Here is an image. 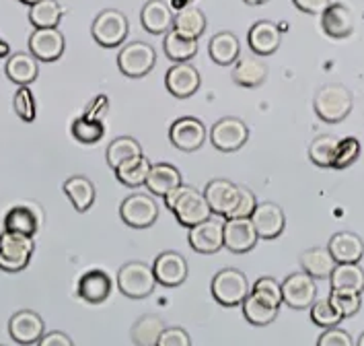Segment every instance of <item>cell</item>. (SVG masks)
Listing matches in <instances>:
<instances>
[{
  "label": "cell",
  "instance_id": "cell-1",
  "mask_svg": "<svg viewBox=\"0 0 364 346\" xmlns=\"http://www.w3.org/2000/svg\"><path fill=\"white\" fill-rule=\"evenodd\" d=\"M165 204L175 214V219L188 229L208 221L212 216L210 206H208L204 194H200V190H196L193 186H188V184H181L177 190L167 194Z\"/></svg>",
  "mask_w": 364,
  "mask_h": 346
},
{
  "label": "cell",
  "instance_id": "cell-2",
  "mask_svg": "<svg viewBox=\"0 0 364 346\" xmlns=\"http://www.w3.org/2000/svg\"><path fill=\"white\" fill-rule=\"evenodd\" d=\"M352 103H354L352 93L348 91V87L340 83H327L323 87H319V91L313 99L315 114L327 124L342 122L346 115L352 112Z\"/></svg>",
  "mask_w": 364,
  "mask_h": 346
},
{
  "label": "cell",
  "instance_id": "cell-3",
  "mask_svg": "<svg viewBox=\"0 0 364 346\" xmlns=\"http://www.w3.org/2000/svg\"><path fill=\"white\" fill-rule=\"evenodd\" d=\"M156 278L153 266L144 262H126L117 270V288L130 299H146L154 293Z\"/></svg>",
  "mask_w": 364,
  "mask_h": 346
},
{
  "label": "cell",
  "instance_id": "cell-4",
  "mask_svg": "<svg viewBox=\"0 0 364 346\" xmlns=\"http://www.w3.org/2000/svg\"><path fill=\"white\" fill-rule=\"evenodd\" d=\"M212 297L225 305V308H235L245 301L250 295V281L247 276L237 268H225L214 274L212 278Z\"/></svg>",
  "mask_w": 364,
  "mask_h": 346
},
{
  "label": "cell",
  "instance_id": "cell-5",
  "mask_svg": "<svg viewBox=\"0 0 364 346\" xmlns=\"http://www.w3.org/2000/svg\"><path fill=\"white\" fill-rule=\"evenodd\" d=\"M36 251L33 237H25L17 233H4L0 239V270L21 272L29 266L31 256Z\"/></svg>",
  "mask_w": 364,
  "mask_h": 346
},
{
  "label": "cell",
  "instance_id": "cell-6",
  "mask_svg": "<svg viewBox=\"0 0 364 346\" xmlns=\"http://www.w3.org/2000/svg\"><path fill=\"white\" fill-rule=\"evenodd\" d=\"M156 52L146 41H130L117 52V66L130 78H140L154 68Z\"/></svg>",
  "mask_w": 364,
  "mask_h": 346
},
{
  "label": "cell",
  "instance_id": "cell-7",
  "mask_svg": "<svg viewBox=\"0 0 364 346\" xmlns=\"http://www.w3.org/2000/svg\"><path fill=\"white\" fill-rule=\"evenodd\" d=\"M91 33H93V38L99 46L117 48L128 38V19L117 9H105L93 21Z\"/></svg>",
  "mask_w": 364,
  "mask_h": 346
},
{
  "label": "cell",
  "instance_id": "cell-8",
  "mask_svg": "<svg viewBox=\"0 0 364 346\" xmlns=\"http://www.w3.org/2000/svg\"><path fill=\"white\" fill-rule=\"evenodd\" d=\"M119 216L128 227L146 229L159 219V204L153 198V194H130L124 198L119 206Z\"/></svg>",
  "mask_w": 364,
  "mask_h": 346
},
{
  "label": "cell",
  "instance_id": "cell-9",
  "mask_svg": "<svg viewBox=\"0 0 364 346\" xmlns=\"http://www.w3.org/2000/svg\"><path fill=\"white\" fill-rule=\"evenodd\" d=\"M210 142L223 153H235L250 140V128L239 117H220L210 128Z\"/></svg>",
  "mask_w": 364,
  "mask_h": 346
},
{
  "label": "cell",
  "instance_id": "cell-10",
  "mask_svg": "<svg viewBox=\"0 0 364 346\" xmlns=\"http://www.w3.org/2000/svg\"><path fill=\"white\" fill-rule=\"evenodd\" d=\"M208 130L204 126L202 120L192 117V115H183L179 120H175L169 128V140L175 149L183 151V153H193L198 149L204 147Z\"/></svg>",
  "mask_w": 364,
  "mask_h": 346
},
{
  "label": "cell",
  "instance_id": "cell-11",
  "mask_svg": "<svg viewBox=\"0 0 364 346\" xmlns=\"http://www.w3.org/2000/svg\"><path fill=\"white\" fill-rule=\"evenodd\" d=\"M204 198L210 206L212 214H220L225 221H229L239 206L241 186L232 184L230 179H212L204 190Z\"/></svg>",
  "mask_w": 364,
  "mask_h": 346
},
{
  "label": "cell",
  "instance_id": "cell-12",
  "mask_svg": "<svg viewBox=\"0 0 364 346\" xmlns=\"http://www.w3.org/2000/svg\"><path fill=\"white\" fill-rule=\"evenodd\" d=\"M317 301V283L307 272H292L282 281V303L292 309H309Z\"/></svg>",
  "mask_w": 364,
  "mask_h": 346
},
{
  "label": "cell",
  "instance_id": "cell-13",
  "mask_svg": "<svg viewBox=\"0 0 364 346\" xmlns=\"http://www.w3.org/2000/svg\"><path fill=\"white\" fill-rule=\"evenodd\" d=\"M9 334L17 345H38L41 336L46 334L43 318L31 309H21L17 313H13L9 320Z\"/></svg>",
  "mask_w": 364,
  "mask_h": 346
},
{
  "label": "cell",
  "instance_id": "cell-14",
  "mask_svg": "<svg viewBox=\"0 0 364 346\" xmlns=\"http://www.w3.org/2000/svg\"><path fill=\"white\" fill-rule=\"evenodd\" d=\"M153 272L156 285L179 287L188 278V260L179 251H163L153 262Z\"/></svg>",
  "mask_w": 364,
  "mask_h": 346
},
{
  "label": "cell",
  "instance_id": "cell-15",
  "mask_svg": "<svg viewBox=\"0 0 364 346\" xmlns=\"http://www.w3.org/2000/svg\"><path fill=\"white\" fill-rule=\"evenodd\" d=\"M190 246L198 253H216L225 248V223L218 219H208L196 225L188 233Z\"/></svg>",
  "mask_w": 364,
  "mask_h": 346
},
{
  "label": "cell",
  "instance_id": "cell-16",
  "mask_svg": "<svg viewBox=\"0 0 364 346\" xmlns=\"http://www.w3.org/2000/svg\"><path fill=\"white\" fill-rule=\"evenodd\" d=\"M200 85H202L200 70L190 62H175V66H171L165 75V87L177 99L192 97L200 89Z\"/></svg>",
  "mask_w": 364,
  "mask_h": 346
},
{
  "label": "cell",
  "instance_id": "cell-17",
  "mask_svg": "<svg viewBox=\"0 0 364 346\" xmlns=\"http://www.w3.org/2000/svg\"><path fill=\"white\" fill-rule=\"evenodd\" d=\"M251 221L257 231V237L262 239H276L287 227L284 211L276 202H257L255 211L251 214Z\"/></svg>",
  "mask_w": 364,
  "mask_h": 346
},
{
  "label": "cell",
  "instance_id": "cell-18",
  "mask_svg": "<svg viewBox=\"0 0 364 346\" xmlns=\"http://www.w3.org/2000/svg\"><path fill=\"white\" fill-rule=\"evenodd\" d=\"M327 250L336 264H358L364 256V241L352 231H338L331 235Z\"/></svg>",
  "mask_w": 364,
  "mask_h": 346
},
{
  "label": "cell",
  "instance_id": "cell-19",
  "mask_svg": "<svg viewBox=\"0 0 364 346\" xmlns=\"http://www.w3.org/2000/svg\"><path fill=\"white\" fill-rule=\"evenodd\" d=\"M114 290V281L109 278V274L105 270H89L80 276L78 281L77 293L78 297L87 303H93V305H99L103 301L109 299Z\"/></svg>",
  "mask_w": 364,
  "mask_h": 346
},
{
  "label": "cell",
  "instance_id": "cell-20",
  "mask_svg": "<svg viewBox=\"0 0 364 346\" xmlns=\"http://www.w3.org/2000/svg\"><path fill=\"white\" fill-rule=\"evenodd\" d=\"M257 231L251 219H229L225 221V248L232 253H247L257 243Z\"/></svg>",
  "mask_w": 364,
  "mask_h": 346
},
{
  "label": "cell",
  "instance_id": "cell-21",
  "mask_svg": "<svg viewBox=\"0 0 364 346\" xmlns=\"http://www.w3.org/2000/svg\"><path fill=\"white\" fill-rule=\"evenodd\" d=\"M43 214L36 204H17L4 214L6 233H17L25 237H33L41 227Z\"/></svg>",
  "mask_w": 364,
  "mask_h": 346
},
{
  "label": "cell",
  "instance_id": "cell-22",
  "mask_svg": "<svg viewBox=\"0 0 364 346\" xmlns=\"http://www.w3.org/2000/svg\"><path fill=\"white\" fill-rule=\"evenodd\" d=\"M66 39L58 27L52 29H36L29 38V52L41 62H54L64 54Z\"/></svg>",
  "mask_w": 364,
  "mask_h": 346
},
{
  "label": "cell",
  "instance_id": "cell-23",
  "mask_svg": "<svg viewBox=\"0 0 364 346\" xmlns=\"http://www.w3.org/2000/svg\"><path fill=\"white\" fill-rule=\"evenodd\" d=\"M247 43L255 56H269L282 43V31L274 21H257L247 33Z\"/></svg>",
  "mask_w": 364,
  "mask_h": 346
},
{
  "label": "cell",
  "instance_id": "cell-24",
  "mask_svg": "<svg viewBox=\"0 0 364 346\" xmlns=\"http://www.w3.org/2000/svg\"><path fill=\"white\" fill-rule=\"evenodd\" d=\"M173 19L175 15L171 4H167L165 0H149L140 13L142 27L153 36H163V33L167 36L173 29Z\"/></svg>",
  "mask_w": 364,
  "mask_h": 346
},
{
  "label": "cell",
  "instance_id": "cell-25",
  "mask_svg": "<svg viewBox=\"0 0 364 346\" xmlns=\"http://www.w3.org/2000/svg\"><path fill=\"white\" fill-rule=\"evenodd\" d=\"M321 27L329 38L344 39L354 31V15L342 2H331L321 13Z\"/></svg>",
  "mask_w": 364,
  "mask_h": 346
},
{
  "label": "cell",
  "instance_id": "cell-26",
  "mask_svg": "<svg viewBox=\"0 0 364 346\" xmlns=\"http://www.w3.org/2000/svg\"><path fill=\"white\" fill-rule=\"evenodd\" d=\"M183 184L181 179V172L171 165V163H154L149 172V177H146V188L153 196H161L165 198L167 194H171L173 190H177L179 186Z\"/></svg>",
  "mask_w": 364,
  "mask_h": 346
},
{
  "label": "cell",
  "instance_id": "cell-27",
  "mask_svg": "<svg viewBox=\"0 0 364 346\" xmlns=\"http://www.w3.org/2000/svg\"><path fill=\"white\" fill-rule=\"evenodd\" d=\"M39 60L31 52H15L11 54L6 64H4V73L13 83H17L19 87H29L39 75Z\"/></svg>",
  "mask_w": 364,
  "mask_h": 346
},
{
  "label": "cell",
  "instance_id": "cell-28",
  "mask_svg": "<svg viewBox=\"0 0 364 346\" xmlns=\"http://www.w3.org/2000/svg\"><path fill=\"white\" fill-rule=\"evenodd\" d=\"M268 77V66L259 56H243L232 64V80L239 87H259Z\"/></svg>",
  "mask_w": 364,
  "mask_h": 346
},
{
  "label": "cell",
  "instance_id": "cell-29",
  "mask_svg": "<svg viewBox=\"0 0 364 346\" xmlns=\"http://www.w3.org/2000/svg\"><path fill=\"white\" fill-rule=\"evenodd\" d=\"M208 52L210 58L218 64V66H230L239 60L241 54V43L239 38L230 31H220L216 36H212L210 43H208Z\"/></svg>",
  "mask_w": 364,
  "mask_h": 346
},
{
  "label": "cell",
  "instance_id": "cell-30",
  "mask_svg": "<svg viewBox=\"0 0 364 346\" xmlns=\"http://www.w3.org/2000/svg\"><path fill=\"white\" fill-rule=\"evenodd\" d=\"M206 29V15L200 6L190 4L181 11H177L173 19V31L188 39H198Z\"/></svg>",
  "mask_w": 364,
  "mask_h": 346
},
{
  "label": "cell",
  "instance_id": "cell-31",
  "mask_svg": "<svg viewBox=\"0 0 364 346\" xmlns=\"http://www.w3.org/2000/svg\"><path fill=\"white\" fill-rule=\"evenodd\" d=\"M64 192L78 212L89 211L95 202V186L85 175H73L64 182Z\"/></svg>",
  "mask_w": 364,
  "mask_h": 346
},
{
  "label": "cell",
  "instance_id": "cell-32",
  "mask_svg": "<svg viewBox=\"0 0 364 346\" xmlns=\"http://www.w3.org/2000/svg\"><path fill=\"white\" fill-rule=\"evenodd\" d=\"M303 272H307L313 278H329L336 268V260L327 248H309L301 253L299 258Z\"/></svg>",
  "mask_w": 364,
  "mask_h": 346
},
{
  "label": "cell",
  "instance_id": "cell-33",
  "mask_svg": "<svg viewBox=\"0 0 364 346\" xmlns=\"http://www.w3.org/2000/svg\"><path fill=\"white\" fill-rule=\"evenodd\" d=\"M165 322L161 315H154V313H146L142 318H138L132 326V342L136 346H156L161 334L165 332Z\"/></svg>",
  "mask_w": 364,
  "mask_h": 346
},
{
  "label": "cell",
  "instance_id": "cell-34",
  "mask_svg": "<svg viewBox=\"0 0 364 346\" xmlns=\"http://www.w3.org/2000/svg\"><path fill=\"white\" fill-rule=\"evenodd\" d=\"M241 308H243L245 320L250 324H253V326H268V324H272L276 320V315H278V309H280L276 308V305H272L264 297L255 295V293H250L245 297Z\"/></svg>",
  "mask_w": 364,
  "mask_h": 346
},
{
  "label": "cell",
  "instance_id": "cell-35",
  "mask_svg": "<svg viewBox=\"0 0 364 346\" xmlns=\"http://www.w3.org/2000/svg\"><path fill=\"white\" fill-rule=\"evenodd\" d=\"M153 163L140 154V157H132L128 161H124L117 169H115V175L117 179L124 184V186H130V188H138L142 184H146V177H149V172H151Z\"/></svg>",
  "mask_w": 364,
  "mask_h": 346
},
{
  "label": "cell",
  "instance_id": "cell-36",
  "mask_svg": "<svg viewBox=\"0 0 364 346\" xmlns=\"http://www.w3.org/2000/svg\"><path fill=\"white\" fill-rule=\"evenodd\" d=\"M142 153V147H140V142L132 138V136H117L115 140L109 142V147H107V165L112 167V169H117L124 161H128V159H132V157H140Z\"/></svg>",
  "mask_w": 364,
  "mask_h": 346
},
{
  "label": "cell",
  "instance_id": "cell-37",
  "mask_svg": "<svg viewBox=\"0 0 364 346\" xmlns=\"http://www.w3.org/2000/svg\"><path fill=\"white\" fill-rule=\"evenodd\" d=\"M64 9L58 0H41L29 9V21L36 29H52L58 27Z\"/></svg>",
  "mask_w": 364,
  "mask_h": 346
},
{
  "label": "cell",
  "instance_id": "cell-38",
  "mask_svg": "<svg viewBox=\"0 0 364 346\" xmlns=\"http://www.w3.org/2000/svg\"><path fill=\"white\" fill-rule=\"evenodd\" d=\"M331 288H352L364 290V270L360 264H336V268L329 276Z\"/></svg>",
  "mask_w": 364,
  "mask_h": 346
},
{
  "label": "cell",
  "instance_id": "cell-39",
  "mask_svg": "<svg viewBox=\"0 0 364 346\" xmlns=\"http://www.w3.org/2000/svg\"><path fill=\"white\" fill-rule=\"evenodd\" d=\"M163 48L167 58H171L173 62H190L198 52V39L183 38L171 29L163 39Z\"/></svg>",
  "mask_w": 364,
  "mask_h": 346
},
{
  "label": "cell",
  "instance_id": "cell-40",
  "mask_svg": "<svg viewBox=\"0 0 364 346\" xmlns=\"http://www.w3.org/2000/svg\"><path fill=\"white\" fill-rule=\"evenodd\" d=\"M340 140L333 135L317 136L311 145H309V159L317 165V167H331L336 151H338Z\"/></svg>",
  "mask_w": 364,
  "mask_h": 346
},
{
  "label": "cell",
  "instance_id": "cell-41",
  "mask_svg": "<svg viewBox=\"0 0 364 346\" xmlns=\"http://www.w3.org/2000/svg\"><path fill=\"white\" fill-rule=\"evenodd\" d=\"M70 130H73V136L77 138L78 142H82V145H95V142H99V140L103 138V135H105L103 122L91 120V117H87L85 114L75 117Z\"/></svg>",
  "mask_w": 364,
  "mask_h": 346
},
{
  "label": "cell",
  "instance_id": "cell-42",
  "mask_svg": "<svg viewBox=\"0 0 364 346\" xmlns=\"http://www.w3.org/2000/svg\"><path fill=\"white\" fill-rule=\"evenodd\" d=\"M363 293L352 290V288H331L329 293V301L331 305L342 313V318H352L360 311L363 305Z\"/></svg>",
  "mask_w": 364,
  "mask_h": 346
},
{
  "label": "cell",
  "instance_id": "cell-43",
  "mask_svg": "<svg viewBox=\"0 0 364 346\" xmlns=\"http://www.w3.org/2000/svg\"><path fill=\"white\" fill-rule=\"evenodd\" d=\"M311 320H313V324H317L319 327H338L340 326V322L344 320L342 318V313L338 311V309L331 305V301H329V297L326 299H317L313 305H311Z\"/></svg>",
  "mask_w": 364,
  "mask_h": 346
},
{
  "label": "cell",
  "instance_id": "cell-44",
  "mask_svg": "<svg viewBox=\"0 0 364 346\" xmlns=\"http://www.w3.org/2000/svg\"><path fill=\"white\" fill-rule=\"evenodd\" d=\"M360 157V142L354 136H346L340 140L338 151H336V159H333V169H346L350 167L356 159Z\"/></svg>",
  "mask_w": 364,
  "mask_h": 346
},
{
  "label": "cell",
  "instance_id": "cell-45",
  "mask_svg": "<svg viewBox=\"0 0 364 346\" xmlns=\"http://www.w3.org/2000/svg\"><path fill=\"white\" fill-rule=\"evenodd\" d=\"M13 108H15V114L19 115L23 122H33L38 115L33 91L29 87H19L15 97H13Z\"/></svg>",
  "mask_w": 364,
  "mask_h": 346
},
{
  "label": "cell",
  "instance_id": "cell-46",
  "mask_svg": "<svg viewBox=\"0 0 364 346\" xmlns=\"http://www.w3.org/2000/svg\"><path fill=\"white\" fill-rule=\"evenodd\" d=\"M251 293L264 297L266 301H269L276 308L282 305V283H278L274 276H259L251 288Z\"/></svg>",
  "mask_w": 364,
  "mask_h": 346
},
{
  "label": "cell",
  "instance_id": "cell-47",
  "mask_svg": "<svg viewBox=\"0 0 364 346\" xmlns=\"http://www.w3.org/2000/svg\"><path fill=\"white\" fill-rule=\"evenodd\" d=\"M317 346H356L354 345V340H352V336L342 330V327H327L323 330V334L319 336V340H317Z\"/></svg>",
  "mask_w": 364,
  "mask_h": 346
},
{
  "label": "cell",
  "instance_id": "cell-48",
  "mask_svg": "<svg viewBox=\"0 0 364 346\" xmlns=\"http://www.w3.org/2000/svg\"><path fill=\"white\" fill-rule=\"evenodd\" d=\"M156 346H192V338H190L188 330H183V327H165Z\"/></svg>",
  "mask_w": 364,
  "mask_h": 346
},
{
  "label": "cell",
  "instance_id": "cell-49",
  "mask_svg": "<svg viewBox=\"0 0 364 346\" xmlns=\"http://www.w3.org/2000/svg\"><path fill=\"white\" fill-rule=\"evenodd\" d=\"M257 206V198L251 192L250 188L241 186V198H239V206L232 212V219H251V214Z\"/></svg>",
  "mask_w": 364,
  "mask_h": 346
},
{
  "label": "cell",
  "instance_id": "cell-50",
  "mask_svg": "<svg viewBox=\"0 0 364 346\" xmlns=\"http://www.w3.org/2000/svg\"><path fill=\"white\" fill-rule=\"evenodd\" d=\"M107 110H109L107 95H97L93 97V101L87 105L85 115H87V117H91V120H99V122H103V117H105V114H107Z\"/></svg>",
  "mask_w": 364,
  "mask_h": 346
},
{
  "label": "cell",
  "instance_id": "cell-51",
  "mask_svg": "<svg viewBox=\"0 0 364 346\" xmlns=\"http://www.w3.org/2000/svg\"><path fill=\"white\" fill-rule=\"evenodd\" d=\"M38 346H75V342H73V338L68 334L54 330V332H46L38 342Z\"/></svg>",
  "mask_w": 364,
  "mask_h": 346
},
{
  "label": "cell",
  "instance_id": "cell-52",
  "mask_svg": "<svg viewBox=\"0 0 364 346\" xmlns=\"http://www.w3.org/2000/svg\"><path fill=\"white\" fill-rule=\"evenodd\" d=\"M292 2L299 11L309 13V15H321L331 4V0H292Z\"/></svg>",
  "mask_w": 364,
  "mask_h": 346
},
{
  "label": "cell",
  "instance_id": "cell-53",
  "mask_svg": "<svg viewBox=\"0 0 364 346\" xmlns=\"http://www.w3.org/2000/svg\"><path fill=\"white\" fill-rule=\"evenodd\" d=\"M11 56V46L0 38V58H9Z\"/></svg>",
  "mask_w": 364,
  "mask_h": 346
},
{
  "label": "cell",
  "instance_id": "cell-54",
  "mask_svg": "<svg viewBox=\"0 0 364 346\" xmlns=\"http://www.w3.org/2000/svg\"><path fill=\"white\" fill-rule=\"evenodd\" d=\"M190 2H192V0H171V9H177V11H181V9L190 6Z\"/></svg>",
  "mask_w": 364,
  "mask_h": 346
},
{
  "label": "cell",
  "instance_id": "cell-55",
  "mask_svg": "<svg viewBox=\"0 0 364 346\" xmlns=\"http://www.w3.org/2000/svg\"><path fill=\"white\" fill-rule=\"evenodd\" d=\"M6 233V229H4V219L0 216V239H2V235Z\"/></svg>",
  "mask_w": 364,
  "mask_h": 346
},
{
  "label": "cell",
  "instance_id": "cell-56",
  "mask_svg": "<svg viewBox=\"0 0 364 346\" xmlns=\"http://www.w3.org/2000/svg\"><path fill=\"white\" fill-rule=\"evenodd\" d=\"M243 2H247V4H264V2H268V0H243Z\"/></svg>",
  "mask_w": 364,
  "mask_h": 346
},
{
  "label": "cell",
  "instance_id": "cell-57",
  "mask_svg": "<svg viewBox=\"0 0 364 346\" xmlns=\"http://www.w3.org/2000/svg\"><path fill=\"white\" fill-rule=\"evenodd\" d=\"M21 2H25V4H29V6H33V4H38L41 0H21Z\"/></svg>",
  "mask_w": 364,
  "mask_h": 346
},
{
  "label": "cell",
  "instance_id": "cell-58",
  "mask_svg": "<svg viewBox=\"0 0 364 346\" xmlns=\"http://www.w3.org/2000/svg\"><path fill=\"white\" fill-rule=\"evenodd\" d=\"M356 346H364V332L360 334V338H358V342H356Z\"/></svg>",
  "mask_w": 364,
  "mask_h": 346
},
{
  "label": "cell",
  "instance_id": "cell-59",
  "mask_svg": "<svg viewBox=\"0 0 364 346\" xmlns=\"http://www.w3.org/2000/svg\"><path fill=\"white\" fill-rule=\"evenodd\" d=\"M0 346H4V345H0Z\"/></svg>",
  "mask_w": 364,
  "mask_h": 346
}]
</instances>
